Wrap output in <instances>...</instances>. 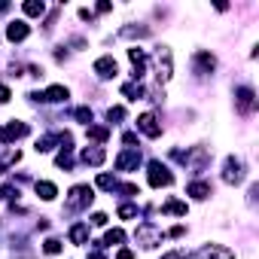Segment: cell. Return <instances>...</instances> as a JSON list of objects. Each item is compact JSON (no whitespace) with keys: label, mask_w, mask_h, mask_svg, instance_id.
<instances>
[{"label":"cell","mask_w":259,"mask_h":259,"mask_svg":"<svg viewBox=\"0 0 259 259\" xmlns=\"http://www.w3.org/2000/svg\"><path fill=\"white\" fill-rule=\"evenodd\" d=\"M192 259H235V253L223 244H204L201 250L192 253Z\"/></svg>","instance_id":"obj_4"},{"label":"cell","mask_w":259,"mask_h":259,"mask_svg":"<svg viewBox=\"0 0 259 259\" xmlns=\"http://www.w3.org/2000/svg\"><path fill=\"white\" fill-rule=\"evenodd\" d=\"M22 159V153L19 150H7V153H0V171H7L10 165H16Z\"/></svg>","instance_id":"obj_23"},{"label":"cell","mask_w":259,"mask_h":259,"mask_svg":"<svg viewBox=\"0 0 259 259\" xmlns=\"http://www.w3.org/2000/svg\"><path fill=\"white\" fill-rule=\"evenodd\" d=\"M95 73H98V79H113V76L119 73L116 58H113V55H101V58L95 61Z\"/></svg>","instance_id":"obj_9"},{"label":"cell","mask_w":259,"mask_h":259,"mask_svg":"<svg viewBox=\"0 0 259 259\" xmlns=\"http://www.w3.org/2000/svg\"><path fill=\"white\" fill-rule=\"evenodd\" d=\"M43 253L58 256V253H61V241H58V238H46V241H43Z\"/></svg>","instance_id":"obj_27"},{"label":"cell","mask_w":259,"mask_h":259,"mask_svg":"<svg viewBox=\"0 0 259 259\" xmlns=\"http://www.w3.org/2000/svg\"><path fill=\"white\" fill-rule=\"evenodd\" d=\"M195 67H198V73H210L217 67V58L210 52H195Z\"/></svg>","instance_id":"obj_15"},{"label":"cell","mask_w":259,"mask_h":259,"mask_svg":"<svg viewBox=\"0 0 259 259\" xmlns=\"http://www.w3.org/2000/svg\"><path fill=\"white\" fill-rule=\"evenodd\" d=\"M122 116H125L122 107H110V110H107V119H110V122H113V119H122Z\"/></svg>","instance_id":"obj_32"},{"label":"cell","mask_w":259,"mask_h":259,"mask_svg":"<svg viewBox=\"0 0 259 259\" xmlns=\"http://www.w3.org/2000/svg\"><path fill=\"white\" fill-rule=\"evenodd\" d=\"M92 223H95V226H107V213H95Z\"/></svg>","instance_id":"obj_35"},{"label":"cell","mask_w":259,"mask_h":259,"mask_svg":"<svg viewBox=\"0 0 259 259\" xmlns=\"http://www.w3.org/2000/svg\"><path fill=\"white\" fill-rule=\"evenodd\" d=\"M122 95H125L128 101H138V98H144V85H141V82H125V85H122Z\"/></svg>","instance_id":"obj_20"},{"label":"cell","mask_w":259,"mask_h":259,"mask_svg":"<svg viewBox=\"0 0 259 259\" xmlns=\"http://www.w3.org/2000/svg\"><path fill=\"white\" fill-rule=\"evenodd\" d=\"M156 64H159V73H156V79L159 82H168L171 79V49H165V46H159V52H156Z\"/></svg>","instance_id":"obj_8"},{"label":"cell","mask_w":259,"mask_h":259,"mask_svg":"<svg viewBox=\"0 0 259 259\" xmlns=\"http://www.w3.org/2000/svg\"><path fill=\"white\" fill-rule=\"evenodd\" d=\"M34 189H37V195H40L43 201H52V198L58 195V186H55V183H49V180H37V183H34Z\"/></svg>","instance_id":"obj_16"},{"label":"cell","mask_w":259,"mask_h":259,"mask_svg":"<svg viewBox=\"0 0 259 259\" xmlns=\"http://www.w3.org/2000/svg\"><path fill=\"white\" fill-rule=\"evenodd\" d=\"M98 186H101V189H116V180H113L110 174H101V177H98Z\"/></svg>","instance_id":"obj_31"},{"label":"cell","mask_w":259,"mask_h":259,"mask_svg":"<svg viewBox=\"0 0 259 259\" xmlns=\"http://www.w3.org/2000/svg\"><path fill=\"white\" fill-rule=\"evenodd\" d=\"M70 98V92L64 89V85H49L46 92H43V101H49V104H61V101H67Z\"/></svg>","instance_id":"obj_13"},{"label":"cell","mask_w":259,"mask_h":259,"mask_svg":"<svg viewBox=\"0 0 259 259\" xmlns=\"http://www.w3.org/2000/svg\"><path fill=\"white\" fill-rule=\"evenodd\" d=\"M89 138H92V141H101V144H104V141L110 138V128H107V125H89Z\"/></svg>","instance_id":"obj_24"},{"label":"cell","mask_w":259,"mask_h":259,"mask_svg":"<svg viewBox=\"0 0 259 259\" xmlns=\"http://www.w3.org/2000/svg\"><path fill=\"white\" fill-rule=\"evenodd\" d=\"M147 171H150V183H153L156 189H159V186H171V183H174V174H171L162 162H150V168H147Z\"/></svg>","instance_id":"obj_5"},{"label":"cell","mask_w":259,"mask_h":259,"mask_svg":"<svg viewBox=\"0 0 259 259\" xmlns=\"http://www.w3.org/2000/svg\"><path fill=\"white\" fill-rule=\"evenodd\" d=\"M89 259H107V256H104L101 250H92V253H89Z\"/></svg>","instance_id":"obj_38"},{"label":"cell","mask_w":259,"mask_h":259,"mask_svg":"<svg viewBox=\"0 0 259 259\" xmlns=\"http://www.w3.org/2000/svg\"><path fill=\"white\" fill-rule=\"evenodd\" d=\"M119 37H150V28H135V25H128L119 31Z\"/></svg>","instance_id":"obj_26"},{"label":"cell","mask_w":259,"mask_h":259,"mask_svg":"<svg viewBox=\"0 0 259 259\" xmlns=\"http://www.w3.org/2000/svg\"><path fill=\"white\" fill-rule=\"evenodd\" d=\"M13 98V92H10V85H4V82H0V104H7Z\"/></svg>","instance_id":"obj_34"},{"label":"cell","mask_w":259,"mask_h":259,"mask_svg":"<svg viewBox=\"0 0 259 259\" xmlns=\"http://www.w3.org/2000/svg\"><path fill=\"white\" fill-rule=\"evenodd\" d=\"M0 13H10V4H0Z\"/></svg>","instance_id":"obj_39"},{"label":"cell","mask_w":259,"mask_h":259,"mask_svg":"<svg viewBox=\"0 0 259 259\" xmlns=\"http://www.w3.org/2000/svg\"><path fill=\"white\" fill-rule=\"evenodd\" d=\"M119 217H122V220H132V217H138V207H135V204H122V207H119Z\"/></svg>","instance_id":"obj_30"},{"label":"cell","mask_w":259,"mask_h":259,"mask_svg":"<svg viewBox=\"0 0 259 259\" xmlns=\"http://www.w3.org/2000/svg\"><path fill=\"white\" fill-rule=\"evenodd\" d=\"M162 259H183V253H180V250H171V253H165Z\"/></svg>","instance_id":"obj_37"},{"label":"cell","mask_w":259,"mask_h":259,"mask_svg":"<svg viewBox=\"0 0 259 259\" xmlns=\"http://www.w3.org/2000/svg\"><path fill=\"white\" fill-rule=\"evenodd\" d=\"M138 132H144L147 138H159V135H162V125L156 122V113H144V116H138Z\"/></svg>","instance_id":"obj_11"},{"label":"cell","mask_w":259,"mask_h":259,"mask_svg":"<svg viewBox=\"0 0 259 259\" xmlns=\"http://www.w3.org/2000/svg\"><path fill=\"white\" fill-rule=\"evenodd\" d=\"M73 116H76L79 122H85V125H89V122H92V107H76V110H73Z\"/></svg>","instance_id":"obj_29"},{"label":"cell","mask_w":259,"mask_h":259,"mask_svg":"<svg viewBox=\"0 0 259 259\" xmlns=\"http://www.w3.org/2000/svg\"><path fill=\"white\" fill-rule=\"evenodd\" d=\"M125 241V232L122 229H110L107 235H104V247H110V244H122Z\"/></svg>","instance_id":"obj_25"},{"label":"cell","mask_w":259,"mask_h":259,"mask_svg":"<svg viewBox=\"0 0 259 259\" xmlns=\"http://www.w3.org/2000/svg\"><path fill=\"white\" fill-rule=\"evenodd\" d=\"M22 13L25 16H43L46 4H43V0H28V4H22Z\"/></svg>","instance_id":"obj_22"},{"label":"cell","mask_w":259,"mask_h":259,"mask_svg":"<svg viewBox=\"0 0 259 259\" xmlns=\"http://www.w3.org/2000/svg\"><path fill=\"white\" fill-rule=\"evenodd\" d=\"M55 141H58V135H46V138H40V141H37V153H49Z\"/></svg>","instance_id":"obj_28"},{"label":"cell","mask_w":259,"mask_h":259,"mask_svg":"<svg viewBox=\"0 0 259 259\" xmlns=\"http://www.w3.org/2000/svg\"><path fill=\"white\" fill-rule=\"evenodd\" d=\"M116 259H135V253H132V250H119Z\"/></svg>","instance_id":"obj_36"},{"label":"cell","mask_w":259,"mask_h":259,"mask_svg":"<svg viewBox=\"0 0 259 259\" xmlns=\"http://www.w3.org/2000/svg\"><path fill=\"white\" fill-rule=\"evenodd\" d=\"M235 104H238L241 113H253V110H256V92H253L250 85L235 89Z\"/></svg>","instance_id":"obj_6"},{"label":"cell","mask_w":259,"mask_h":259,"mask_svg":"<svg viewBox=\"0 0 259 259\" xmlns=\"http://www.w3.org/2000/svg\"><path fill=\"white\" fill-rule=\"evenodd\" d=\"M186 192H189L192 198H198V201H201V198H207L213 189H210V183H207V180H195V183H189V186H186Z\"/></svg>","instance_id":"obj_17"},{"label":"cell","mask_w":259,"mask_h":259,"mask_svg":"<svg viewBox=\"0 0 259 259\" xmlns=\"http://www.w3.org/2000/svg\"><path fill=\"white\" fill-rule=\"evenodd\" d=\"M92 198H95V189L89 186V183H79V186H73L70 189V195H67V213H73V210H82V207H89L92 204Z\"/></svg>","instance_id":"obj_1"},{"label":"cell","mask_w":259,"mask_h":259,"mask_svg":"<svg viewBox=\"0 0 259 259\" xmlns=\"http://www.w3.org/2000/svg\"><path fill=\"white\" fill-rule=\"evenodd\" d=\"M70 241H73V244H85V241H89V223L70 226Z\"/></svg>","instance_id":"obj_19"},{"label":"cell","mask_w":259,"mask_h":259,"mask_svg":"<svg viewBox=\"0 0 259 259\" xmlns=\"http://www.w3.org/2000/svg\"><path fill=\"white\" fill-rule=\"evenodd\" d=\"M135 238H138V244H141V247H156V244H162L165 232H162L159 226H153V223H144V226H138Z\"/></svg>","instance_id":"obj_3"},{"label":"cell","mask_w":259,"mask_h":259,"mask_svg":"<svg viewBox=\"0 0 259 259\" xmlns=\"http://www.w3.org/2000/svg\"><path fill=\"white\" fill-rule=\"evenodd\" d=\"M244 177H247L244 162H241L238 156H229V159H226V165H223V180H226V183H232V186H238V183H244Z\"/></svg>","instance_id":"obj_2"},{"label":"cell","mask_w":259,"mask_h":259,"mask_svg":"<svg viewBox=\"0 0 259 259\" xmlns=\"http://www.w3.org/2000/svg\"><path fill=\"white\" fill-rule=\"evenodd\" d=\"M28 34H31V28H28V22H10L7 25V40H13V43H22V40H28Z\"/></svg>","instance_id":"obj_12"},{"label":"cell","mask_w":259,"mask_h":259,"mask_svg":"<svg viewBox=\"0 0 259 259\" xmlns=\"http://www.w3.org/2000/svg\"><path fill=\"white\" fill-rule=\"evenodd\" d=\"M138 165H141L138 147H128V150L119 153V159H116V168H119V171H138Z\"/></svg>","instance_id":"obj_10"},{"label":"cell","mask_w":259,"mask_h":259,"mask_svg":"<svg viewBox=\"0 0 259 259\" xmlns=\"http://www.w3.org/2000/svg\"><path fill=\"white\" fill-rule=\"evenodd\" d=\"M82 162H85V165H95V168H98V165H104V150H101V147L82 150Z\"/></svg>","instance_id":"obj_18"},{"label":"cell","mask_w":259,"mask_h":259,"mask_svg":"<svg viewBox=\"0 0 259 259\" xmlns=\"http://www.w3.org/2000/svg\"><path fill=\"white\" fill-rule=\"evenodd\" d=\"M128 58H132V64H135V79H141L144 76V67H147V55L135 46V49H128Z\"/></svg>","instance_id":"obj_14"},{"label":"cell","mask_w":259,"mask_h":259,"mask_svg":"<svg viewBox=\"0 0 259 259\" xmlns=\"http://www.w3.org/2000/svg\"><path fill=\"white\" fill-rule=\"evenodd\" d=\"M0 195H4V198H19V189H13V186L7 183L4 189H0Z\"/></svg>","instance_id":"obj_33"},{"label":"cell","mask_w":259,"mask_h":259,"mask_svg":"<svg viewBox=\"0 0 259 259\" xmlns=\"http://www.w3.org/2000/svg\"><path fill=\"white\" fill-rule=\"evenodd\" d=\"M162 210H165V213H177V217H186V210H189V207H186L183 201H177V198H168V201L162 204Z\"/></svg>","instance_id":"obj_21"},{"label":"cell","mask_w":259,"mask_h":259,"mask_svg":"<svg viewBox=\"0 0 259 259\" xmlns=\"http://www.w3.org/2000/svg\"><path fill=\"white\" fill-rule=\"evenodd\" d=\"M28 135V122H10V125H0V144H10L16 138H25Z\"/></svg>","instance_id":"obj_7"}]
</instances>
